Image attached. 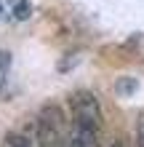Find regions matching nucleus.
I'll use <instances>...</instances> for the list:
<instances>
[{"instance_id":"obj_1","label":"nucleus","mask_w":144,"mask_h":147,"mask_svg":"<svg viewBox=\"0 0 144 147\" xmlns=\"http://www.w3.org/2000/svg\"><path fill=\"white\" fill-rule=\"evenodd\" d=\"M70 112H72V126L88 128V131H96L101 128V107L99 99L91 91H75L70 96Z\"/></svg>"},{"instance_id":"obj_2","label":"nucleus","mask_w":144,"mask_h":147,"mask_svg":"<svg viewBox=\"0 0 144 147\" xmlns=\"http://www.w3.org/2000/svg\"><path fill=\"white\" fill-rule=\"evenodd\" d=\"M38 139L43 147H62L64 144V118L62 110L48 105L40 110L38 118Z\"/></svg>"},{"instance_id":"obj_3","label":"nucleus","mask_w":144,"mask_h":147,"mask_svg":"<svg viewBox=\"0 0 144 147\" xmlns=\"http://www.w3.org/2000/svg\"><path fill=\"white\" fill-rule=\"evenodd\" d=\"M96 136H99L96 131H88V128L72 126V134H70V147H99Z\"/></svg>"},{"instance_id":"obj_4","label":"nucleus","mask_w":144,"mask_h":147,"mask_svg":"<svg viewBox=\"0 0 144 147\" xmlns=\"http://www.w3.org/2000/svg\"><path fill=\"white\" fill-rule=\"evenodd\" d=\"M8 67H11V56H8V51H0V94H3V88H5Z\"/></svg>"},{"instance_id":"obj_5","label":"nucleus","mask_w":144,"mask_h":147,"mask_svg":"<svg viewBox=\"0 0 144 147\" xmlns=\"http://www.w3.org/2000/svg\"><path fill=\"white\" fill-rule=\"evenodd\" d=\"M5 147H32V142L27 136H21V134H11L5 139Z\"/></svg>"},{"instance_id":"obj_6","label":"nucleus","mask_w":144,"mask_h":147,"mask_svg":"<svg viewBox=\"0 0 144 147\" xmlns=\"http://www.w3.org/2000/svg\"><path fill=\"white\" fill-rule=\"evenodd\" d=\"M136 144L144 147V115L139 118V123H136Z\"/></svg>"},{"instance_id":"obj_7","label":"nucleus","mask_w":144,"mask_h":147,"mask_svg":"<svg viewBox=\"0 0 144 147\" xmlns=\"http://www.w3.org/2000/svg\"><path fill=\"white\" fill-rule=\"evenodd\" d=\"M27 11H29L27 3H19V5H16V16H19V19H27Z\"/></svg>"},{"instance_id":"obj_8","label":"nucleus","mask_w":144,"mask_h":147,"mask_svg":"<svg viewBox=\"0 0 144 147\" xmlns=\"http://www.w3.org/2000/svg\"><path fill=\"white\" fill-rule=\"evenodd\" d=\"M109 147H125L123 142H112V144H109Z\"/></svg>"}]
</instances>
